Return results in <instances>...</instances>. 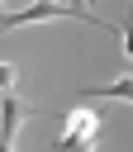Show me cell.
<instances>
[{"mask_svg":"<svg viewBox=\"0 0 133 152\" xmlns=\"http://www.w3.org/2000/svg\"><path fill=\"white\" fill-rule=\"evenodd\" d=\"M43 19H86V24H95V28H109L100 14H90V10H76V5H62V0H28V5H19V10H0V33H10V28H24V24H43Z\"/></svg>","mask_w":133,"mask_h":152,"instance_id":"6da1fadb","label":"cell"},{"mask_svg":"<svg viewBox=\"0 0 133 152\" xmlns=\"http://www.w3.org/2000/svg\"><path fill=\"white\" fill-rule=\"evenodd\" d=\"M95 133H100V114H90V109H71V114H66V128L52 138V152H90Z\"/></svg>","mask_w":133,"mask_h":152,"instance_id":"7a4b0ae2","label":"cell"},{"mask_svg":"<svg viewBox=\"0 0 133 152\" xmlns=\"http://www.w3.org/2000/svg\"><path fill=\"white\" fill-rule=\"evenodd\" d=\"M24 114H33V109H28V104H24L19 95H5V104H0V152H14Z\"/></svg>","mask_w":133,"mask_h":152,"instance_id":"3957f363","label":"cell"},{"mask_svg":"<svg viewBox=\"0 0 133 152\" xmlns=\"http://www.w3.org/2000/svg\"><path fill=\"white\" fill-rule=\"evenodd\" d=\"M86 95H104V100H133V76H114V81L86 86Z\"/></svg>","mask_w":133,"mask_h":152,"instance_id":"277c9868","label":"cell"},{"mask_svg":"<svg viewBox=\"0 0 133 152\" xmlns=\"http://www.w3.org/2000/svg\"><path fill=\"white\" fill-rule=\"evenodd\" d=\"M119 33H124V52L133 57V10L124 14V24H119Z\"/></svg>","mask_w":133,"mask_h":152,"instance_id":"5b68a950","label":"cell"},{"mask_svg":"<svg viewBox=\"0 0 133 152\" xmlns=\"http://www.w3.org/2000/svg\"><path fill=\"white\" fill-rule=\"evenodd\" d=\"M14 81H19V71L10 62H0V90H14Z\"/></svg>","mask_w":133,"mask_h":152,"instance_id":"8992f818","label":"cell"},{"mask_svg":"<svg viewBox=\"0 0 133 152\" xmlns=\"http://www.w3.org/2000/svg\"><path fill=\"white\" fill-rule=\"evenodd\" d=\"M71 5H76V10H86V0H71Z\"/></svg>","mask_w":133,"mask_h":152,"instance_id":"52a82bcc","label":"cell"},{"mask_svg":"<svg viewBox=\"0 0 133 152\" xmlns=\"http://www.w3.org/2000/svg\"><path fill=\"white\" fill-rule=\"evenodd\" d=\"M0 10H5V0H0Z\"/></svg>","mask_w":133,"mask_h":152,"instance_id":"ba28073f","label":"cell"}]
</instances>
